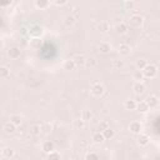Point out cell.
Here are the masks:
<instances>
[{
	"mask_svg": "<svg viewBox=\"0 0 160 160\" xmlns=\"http://www.w3.org/2000/svg\"><path fill=\"white\" fill-rule=\"evenodd\" d=\"M128 26L132 28V29H139L142 24H144V18L140 15V14H132L129 20H128Z\"/></svg>",
	"mask_w": 160,
	"mask_h": 160,
	"instance_id": "cell-1",
	"label": "cell"
},
{
	"mask_svg": "<svg viewBox=\"0 0 160 160\" xmlns=\"http://www.w3.org/2000/svg\"><path fill=\"white\" fill-rule=\"evenodd\" d=\"M158 71H159V70H158V66L154 65V64H148V65L141 70L144 78H149V79H154V78H156Z\"/></svg>",
	"mask_w": 160,
	"mask_h": 160,
	"instance_id": "cell-2",
	"label": "cell"
},
{
	"mask_svg": "<svg viewBox=\"0 0 160 160\" xmlns=\"http://www.w3.org/2000/svg\"><path fill=\"white\" fill-rule=\"evenodd\" d=\"M90 91H91V94H92L95 98H100V96H102L104 92H105V86H104L101 82H95V84L91 85Z\"/></svg>",
	"mask_w": 160,
	"mask_h": 160,
	"instance_id": "cell-3",
	"label": "cell"
},
{
	"mask_svg": "<svg viewBox=\"0 0 160 160\" xmlns=\"http://www.w3.org/2000/svg\"><path fill=\"white\" fill-rule=\"evenodd\" d=\"M129 130H130L132 134H138V135H139V134L142 131V125H141L140 121L132 120V121L129 124Z\"/></svg>",
	"mask_w": 160,
	"mask_h": 160,
	"instance_id": "cell-4",
	"label": "cell"
},
{
	"mask_svg": "<svg viewBox=\"0 0 160 160\" xmlns=\"http://www.w3.org/2000/svg\"><path fill=\"white\" fill-rule=\"evenodd\" d=\"M20 55H21L20 48H18V46H11V48H9V50H8V56H9L11 60L19 59Z\"/></svg>",
	"mask_w": 160,
	"mask_h": 160,
	"instance_id": "cell-5",
	"label": "cell"
},
{
	"mask_svg": "<svg viewBox=\"0 0 160 160\" xmlns=\"http://www.w3.org/2000/svg\"><path fill=\"white\" fill-rule=\"evenodd\" d=\"M74 60V64L76 68H85V60H86V56L84 54H76L74 58H71Z\"/></svg>",
	"mask_w": 160,
	"mask_h": 160,
	"instance_id": "cell-6",
	"label": "cell"
},
{
	"mask_svg": "<svg viewBox=\"0 0 160 160\" xmlns=\"http://www.w3.org/2000/svg\"><path fill=\"white\" fill-rule=\"evenodd\" d=\"M145 102L148 104L149 109H156L159 106V98L156 95H150V96H148Z\"/></svg>",
	"mask_w": 160,
	"mask_h": 160,
	"instance_id": "cell-7",
	"label": "cell"
},
{
	"mask_svg": "<svg viewBox=\"0 0 160 160\" xmlns=\"http://www.w3.org/2000/svg\"><path fill=\"white\" fill-rule=\"evenodd\" d=\"M118 52H119L121 56H129L130 52H131V48H130V45L122 42V44H120V45L118 46Z\"/></svg>",
	"mask_w": 160,
	"mask_h": 160,
	"instance_id": "cell-8",
	"label": "cell"
},
{
	"mask_svg": "<svg viewBox=\"0 0 160 160\" xmlns=\"http://www.w3.org/2000/svg\"><path fill=\"white\" fill-rule=\"evenodd\" d=\"M99 51L101 52V54H104V55H106V54H109L110 51H111V49H112V46H111V44L110 42H108V41H101L100 44H99Z\"/></svg>",
	"mask_w": 160,
	"mask_h": 160,
	"instance_id": "cell-9",
	"label": "cell"
},
{
	"mask_svg": "<svg viewBox=\"0 0 160 160\" xmlns=\"http://www.w3.org/2000/svg\"><path fill=\"white\" fill-rule=\"evenodd\" d=\"M146 90V86L144 82H134L132 85V91L136 94V95H142Z\"/></svg>",
	"mask_w": 160,
	"mask_h": 160,
	"instance_id": "cell-10",
	"label": "cell"
},
{
	"mask_svg": "<svg viewBox=\"0 0 160 160\" xmlns=\"http://www.w3.org/2000/svg\"><path fill=\"white\" fill-rule=\"evenodd\" d=\"M41 150H42L45 154H49V152H51V151L55 150V144H54L52 141H50V140H46V141L42 142Z\"/></svg>",
	"mask_w": 160,
	"mask_h": 160,
	"instance_id": "cell-11",
	"label": "cell"
},
{
	"mask_svg": "<svg viewBox=\"0 0 160 160\" xmlns=\"http://www.w3.org/2000/svg\"><path fill=\"white\" fill-rule=\"evenodd\" d=\"M149 142H150L149 135L148 134H144V132H140L139 136H138V144L140 146H146V145H149Z\"/></svg>",
	"mask_w": 160,
	"mask_h": 160,
	"instance_id": "cell-12",
	"label": "cell"
},
{
	"mask_svg": "<svg viewBox=\"0 0 160 160\" xmlns=\"http://www.w3.org/2000/svg\"><path fill=\"white\" fill-rule=\"evenodd\" d=\"M1 155L5 159H11L15 155V150L11 146H4L2 150H1Z\"/></svg>",
	"mask_w": 160,
	"mask_h": 160,
	"instance_id": "cell-13",
	"label": "cell"
},
{
	"mask_svg": "<svg viewBox=\"0 0 160 160\" xmlns=\"http://www.w3.org/2000/svg\"><path fill=\"white\" fill-rule=\"evenodd\" d=\"M128 30H129V26H128V24L124 22V21H120V22H118V24L115 25V31H116L118 34H126Z\"/></svg>",
	"mask_w": 160,
	"mask_h": 160,
	"instance_id": "cell-14",
	"label": "cell"
},
{
	"mask_svg": "<svg viewBox=\"0 0 160 160\" xmlns=\"http://www.w3.org/2000/svg\"><path fill=\"white\" fill-rule=\"evenodd\" d=\"M29 34H30L31 38H40V36L42 35V28L39 26V25H35V26H32V28L30 29Z\"/></svg>",
	"mask_w": 160,
	"mask_h": 160,
	"instance_id": "cell-15",
	"label": "cell"
},
{
	"mask_svg": "<svg viewBox=\"0 0 160 160\" xmlns=\"http://www.w3.org/2000/svg\"><path fill=\"white\" fill-rule=\"evenodd\" d=\"M9 121L11 124H14L15 126H20L21 122H22V116L20 114H11L10 118H9Z\"/></svg>",
	"mask_w": 160,
	"mask_h": 160,
	"instance_id": "cell-16",
	"label": "cell"
},
{
	"mask_svg": "<svg viewBox=\"0 0 160 160\" xmlns=\"http://www.w3.org/2000/svg\"><path fill=\"white\" fill-rule=\"evenodd\" d=\"M40 129H41V132L42 134H50L54 130V125L50 121H45V122H42L40 125Z\"/></svg>",
	"mask_w": 160,
	"mask_h": 160,
	"instance_id": "cell-17",
	"label": "cell"
},
{
	"mask_svg": "<svg viewBox=\"0 0 160 160\" xmlns=\"http://www.w3.org/2000/svg\"><path fill=\"white\" fill-rule=\"evenodd\" d=\"M75 68H76V66H75L72 59H66V60H64V62H62V69H64V70L71 71V70H74Z\"/></svg>",
	"mask_w": 160,
	"mask_h": 160,
	"instance_id": "cell-18",
	"label": "cell"
},
{
	"mask_svg": "<svg viewBox=\"0 0 160 160\" xmlns=\"http://www.w3.org/2000/svg\"><path fill=\"white\" fill-rule=\"evenodd\" d=\"M91 140H92V142H94V144H96V145H100V144H102V142L105 141V139H104L102 134H101V132H98V131L92 134Z\"/></svg>",
	"mask_w": 160,
	"mask_h": 160,
	"instance_id": "cell-19",
	"label": "cell"
},
{
	"mask_svg": "<svg viewBox=\"0 0 160 160\" xmlns=\"http://www.w3.org/2000/svg\"><path fill=\"white\" fill-rule=\"evenodd\" d=\"M34 5H35L38 9H40V10H44V9L49 8V6L51 5V2H50V1H48V0H35Z\"/></svg>",
	"mask_w": 160,
	"mask_h": 160,
	"instance_id": "cell-20",
	"label": "cell"
},
{
	"mask_svg": "<svg viewBox=\"0 0 160 160\" xmlns=\"http://www.w3.org/2000/svg\"><path fill=\"white\" fill-rule=\"evenodd\" d=\"M135 110H138L139 112L145 114V112H148L150 109H149V106H148V104H146L145 101H139V102H136V109H135Z\"/></svg>",
	"mask_w": 160,
	"mask_h": 160,
	"instance_id": "cell-21",
	"label": "cell"
},
{
	"mask_svg": "<svg viewBox=\"0 0 160 160\" xmlns=\"http://www.w3.org/2000/svg\"><path fill=\"white\" fill-rule=\"evenodd\" d=\"M2 130H4L6 134H12V132H15L16 126H15L14 124H11L10 121H6V122L2 125Z\"/></svg>",
	"mask_w": 160,
	"mask_h": 160,
	"instance_id": "cell-22",
	"label": "cell"
},
{
	"mask_svg": "<svg viewBox=\"0 0 160 160\" xmlns=\"http://www.w3.org/2000/svg\"><path fill=\"white\" fill-rule=\"evenodd\" d=\"M96 29H98L100 32H106V31H109L110 26H109V22H108V21L102 20V21L98 22V25H96Z\"/></svg>",
	"mask_w": 160,
	"mask_h": 160,
	"instance_id": "cell-23",
	"label": "cell"
},
{
	"mask_svg": "<svg viewBox=\"0 0 160 160\" xmlns=\"http://www.w3.org/2000/svg\"><path fill=\"white\" fill-rule=\"evenodd\" d=\"M10 76V69L5 65L0 66V80H5Z\"/></svg>",
	"mask_w": 160,
	"mask_h": 160,
	"instance_id": "cell-24",
	"label": "cell"
},
{
	"mask_svg": "<svg viewBox=\"0 0 160 160\" xmlns=\"http://www.w3.org/2000/svg\"><path fill=\"white\" fill-rule=\"evenodd\" d=\"M75 16L74 15H68L65 19H64V25L66 26V28H71V26H74V24H75Z\"/></svg>",
	"mask_w": 160,
	"mask_h": 160,
	"instance_id": "cell-25",
	"label": "cell"
},
{
	"mask_svg": "<svg viewBox=\"0 0 160 160\" xmlns=\"http://www.w3.org/2000/svg\"><path fill=\"white\" fill-rule=\"evenodd\" d=\"M101 134H102V136H104V139H105V140H110V139H112V138L115 136V131H114L110 126H109L106 130H104Z\"/></svg>",
	"mask_w": 160,
	"mask_h": 160,
	"instance_id": "cell-26",
	"label": "cell"
},
{
	"mask_svg": "<svg viewBox=\"0 0 160 160\" xmlns=\"http://www.w3.org/2000/svg\"><path fill=\"white\" fill-rule=\"evenodd\" d=\"M41 44H42V41H41L40 38H31L30 39V46L32 49H40Z\"/></svg>",
	"mask_w": 160,
	"mask_h": 160,
	"instance_id": "cell-27",
	"label": "cell"
},
{
	"mask_svg": "<svg viewBox=\"0 0 160 160\" xmlns=\"http://www.w3.org/2000/svg\"><path fill=\"white\" fill-rule=\"evenodd\" d=\"M124 106H125L126 110H130V111H131V110H135V109H136V101L132 100V99H128V100L125 101Z\"/></svg>",
	"mask_w": 160,
	"mask_h": 160,
	"instance_id": "cell-28",
	"label": "cell"
},
{
	"mask_svg": "<svg viewBox=\"0 0 160 160\" xmlns=\"http://www.w3.org/2000/svg\"><path fill=\"white\" fill-rule=\"evenodd\" d=\"M91 118H92V112H91L90 110H88V109H85V110H82V111H81V115H80V119H81V120H84L85 122H86V121H89V120H90Z\"/></svg>",
	"mask_w": 160,
	"mask_h": 160,
	"instance_id": "cell-29",
	"label": "cell"
},
{
	"mask_svg": "<svg viewBox=\"0 0 160 160\" xmlns=\"http://www.w3.org/2000/svg\"><path fill=\"white\" fill-rule=\"evenodd\" d=\"M30 134L34 136H38L41 134V129H40V124H34L30 126Z\"/></svg>",
	"mask_w": 160,
	"mask_h": 160,
	"instance_id": "cell-30",
	"label": "cell"
},
{
	"mask_svg": "<svg viewBox=\"0 0 160 160\" xmlns=\"http://www.w3.org/2000/svg\"><path fill=\"white\" fill-rule=\"evenodd\" d=\"M132 79L135 80V82H142L144 75H142V72H141L140 70H135V71L132 72Z\"/></svg>",
	"mask_w": 160,
	"mask_h": 160,
	"instance_id": "cell-31",
	"label": "cell"
},
{
	"mask_svg": "<svg viewBox=\"0 0 160 160\" xmlns=\"http://www.w3.org/2000/svg\"><path fill=\"white\" fill-rule=\"evenodd\" d=\"M48 160H61V154L56 150L48 154Z\"/></svg>",
	"mask_w": 160,
	"mask_h": 160,
	"instance_id": "cell-32",
	"label": "cell"
},
{
	"mask_svg": "<svg viewBox=\"0 0 160 160\" xmlns=\"http://www.w3.org/2000/svg\"><path fill=\"white\" fill-rule=\"evenodd\" d=\"M146 65H148V61H146L145 59H138V60L135 61V66H136V69L140 70V71H141Z\"/></svg>",
	"mask_w": 160,
	"mask_h": 160,
	"instance_id": "cell-33",
	"label": "cell"
},
{
	"mask_svg": "<svg viewBox=\"0 0 160 160\" xmlns=\"http://www.w3.org/2000/svg\"><path fill=\"white\" fill-rule=\"evenodd\" d=\"M95 65H96V60H95L94 56L86 58V60H85V66H88V68H94Z\"/></svg>",
	"mask_w": 160,
	"mask_h": 160,
	"instance_id": "cell-34",
	"label": "cell"
},
{
	"mask_svg": "<svg viewBox=\"0 0 160 160\" xmlns=\"http://www.w3.org/2000/svg\"><path fill=\"white\" fill-rule=\"evenodd\" d=\"M72 126H74L75 129H82V128L85 126V121L81 120V119H75V120L72 121Z\"/></svg>",
	"mask_w": 160,
	"mask_h": 160,
	"instance_id": "cell-35",
	"label": "cell"
},
{
	"mask_svg": "<svg viewBox=\"0 0 160 160\" xmlns=\"http://www.w3.org/2000/svg\"><path fill=\"white\" fill-rule=\"evenodd\" d=\"M124 8H125L126 10H132V9L135 8V1H132V0H126V1H124Z\"/></svg>",
	"mask_w": 160,
	"mask_h": 160,
	"instance_id": "cell-36",
	"label": "cell"
},
{
	"mask_svg": "<svg viewBox=\"0 0 160 160\" xmlns=\"http://www.w3.org/2000/svg\"><path fill=\"white\" fill-rule=\"evenodd\" d=\"M109 128V124L108 121H101L99 125H98V132H102L104 130H106Z\"/></svg>",
	"mask_w": 160,
	"mask_h": 160,
	"instance_id": "cell-37",
	"label": "cell"
},
{
	"mask_svg": "<svg viewBox=\"0 0 160 160\" xmlns=\"http://www.w3.org/2000/svg\"><path fill=\"white\" fill-rule=\"evenodd\" d=\"M121 66H122V61H120V60H114L112 61V68L114 69H119Z\"/></svg>",
	"mask_w": 160,
	"mask_h": 160,
	"instance_id": "cell-38",
	"label": "cell"
},
{
	"mask_svg": "<svg viewBox=\"0 0 160 160\" xmlns=\"http://www.w3.org/2000/svg\"><path fill=\"white\" fill-rule=\"evenodd\" d=\"M86 160H98V155L94 154V152H91V154H89L86 156Z\"/></svg>",
	"mask_w": 160,
	"mask_h": 160,
	"instance_id": "cell-39",
	"label": "cell"
},
{
	"mask_svg": "<svg viewBox=\"0 0 160 160\" xmlns=\"http://www.w3.org/2000/svg\"><path fill=\"white\" fill-rule=\"evenodd\" d=\"M54 4H55L56 6H62V5H66V4H68V1H66V0H62V1L56 0V1H54Z\"/></svg>",
	"mask_w": 160,
	"mask_h": 160,
	"instance_id": "cell-40",
	"label": "cell"
},
{
	"mask_svg": "<svg viewBox=\"0 0 160 160\" xmlns=\"http://www.w3.org/2000/svg\"><path fill=\"white\" fill-rule=\"evenodd\" d=\"M9 4H10L9 1H8V2H0V5H9Z\"/></svg>",
	"mask_w": 160,
	"mask_h": 160,
	"instance_id": "cell-41",
	"label": "cell"
}]
</instances>
